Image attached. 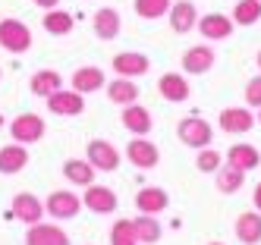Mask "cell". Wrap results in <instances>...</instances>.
I'll list each match as a JSON object with an SVG mask.
<instances>
[{
    "mask_svg": "<svg viewBox=\"0 0 261 245\" xmlns=\"http://www.w3.org/2000/svg\"><path fill=\"white\" fill-rule=\"evenodd\" d=\"M0 47L7 53H25L32 47V29L22 19H0Z\"/></svg>",
    "mask_w": 261,
    "mask_h": 245,
    "instance_id": "6da1fadb",
    "label": "cell"
},
{
    "mask_svg": "<svg viewBox=\"0 0 261 245\" xmlns=\"http://www.w3.org/2000/svg\"><path fill=\"white\" fill-rule=\"evenodd\" d=\"M44 132H47L44 117H38V113H29V110L19 113V117L10 123V135H13V142H19V145H35V142H41Z\"/></svg>",
    "mask_w": 261,
    "mask_h": 245,
    "instance_id": "7a4b0ae2",
    "label": "cell"
},
{
    "mask_svg": "<svg viewBox=\"0 0 261 245\" xmlns=\"http://www.w3.org/2000/svg\"><path fill=\"white\" fill-rule=\"evenodd\" d=\"M79 211H82V198L69 188H57L44 198V214L50 220H72Z\"/></svg>",
    "mask_w": 261,
    "mask_h": 245,
    "instance_id": "3957f363",
    "label": "cell"
},
{
    "mask_svg": "<svg viewBox=\"0 0 261 245\" xmlns=\"http://www.w3.org/2000/svg\"><path fill=\"white\" fill-rule=\"evenodd\" d=\"M176 135H179V142L186 145V148H208L211 145V139H214V129H211V123L208 120H201V117H186V120H179V126H176Z\"/></svg>",
    "mask_w": 261,
    "mask_h": 245,
    "instance_id": "277c9868",
    "label": "cell"
},
{
    "mask_svg": "<svg viewBox=\"0 0 261 245\" xmlns=\"http://www.w3.org/2000/svg\"><path fill=\"white\" fill-rule=\"evenodd\" d=\"M10 217L19 220V223H25V226L41 223L44 220V201L38 195H32V192H16L13 195V204H10Z\"/></svg>",
    "mask_w": 261,
    "mask_h": 245,
    "instance_id": "5b68a950",
    "label": "cell"
},
{
    "mask_svg": "<svg viewBox=\"0 0 261 245\" xmlns=\"http://www.w3.org/2000/svg\"><path fill=\"white\" fill-rule=\"evenodd\" d=\"M44 101H47V110L54 117H79L85 110V94L72 91V88H57V91H50Z\"/></svg>",
    "mask_w": 261,
    "mask_h": 245,
    "instance_id": "8992f818",
    "label": "cell"
},
{
    "mask_svg": "<svg viewBox=\"0 0 261 245\" xmlns=\"http://www.w3.org/2000/svg\"><path fill=\"white\" fill-rule=\"evenodd\" d=\"M85 160L95 170H101V173H114V170L120 167V151L107 139H91L88 148H85Z\"/></svg>",
    "mask_w": 261,
    "mask_h": 245,
    "instance_id": "52a82bcc",
    "label": "cell"
},
{
    "mask_svg": "<svg viewBox=\"0 0 261 245\" xmlns=\"http://www.w3.org/2000/svg\"><path fill=\"white\" fill-rule=\"evenodd\" d=\"M158 94L170 104H182V101L192 98V85L182 72H164L158 79Z\"/></svg>",
    "mask_w": 261,
    "mask_h": 245,
    "instance_id": "ba28073f",
    "label": "cell"
},
{
    "mask_svg": "<svg viewBox=\"0 0 261 245\" xmlns=\"http://www.w3.org/2000/svg\"><path fill=\"white\" fill-rule=\"evenodd\" d=\"M126 157H129V164L139 167V170H154L158 160H161V151H158L154 142H148L145 135H136L133 142L126 145Z\"/></svg>",
    "mask_w": 261,
    "mask_h": 245,
    "instance_id": "9c48e42d",
    "label": "cell"
},
{
    "mask_svg": "<svg viewBox=\"0 0 261 245\" xmlns=\"http://www.w3.org/2000/svg\"><path fill=\"white\" fill-rule=\"evenodd\" d=\"M110 66H114V72L123 75V79H139V75H145L151 69V60L139 50H120L114 60H110Z\"/></svg>",
    "mask_w": 261,
    "mask_h": 245,
    "instance_id": "30bf717a",
    "label": "cell"
},
{
    "mask_svg": "<svg viewBox=\"0 0 261 245\" xmlns=\"http://www.w3.org/2000/svg\"><path fill=\"white\" fill-rule=\"evenodd\" d=\"M82 207H88L91 214H114L117 211V192L107 185H85V195H82Z\"/></svg>",
    "mask_w": 261,
    "mask_h": 245,
    "instance_id": "8fae6325",
    "label": "cell"
},
{
    "mask_svg": "<svg viewBox=\"0 0 261 245\" xmlns=\"http://www.w3.org/2000/svg\"><path fill=\"white\" fill-rule=\"evenodd\" d=\"M217 123H220V129L227 132V135H246V132H252V126H255V117L246 107H223Z\"/></svg>",
    "mask_w": 261,
    "mask_h": 245,
    "instance_id": "7c38bea8",
    "label": "cell"
},
{
    "mask_svg": "<svg viewBox=\"0 0 261 245\" xmlns=\"http://www.w3.org/2000/svg\"><path fill=\"white\" fill-rule=\"evenodd\" d=\"M25 245H72L69 236L63 226L57 223H32L29 226V233H25Z\"/></svg>",
    "mask_w": 261,
    "mask_h": 245,
    "instance_id": "4fadbf2b",
    "label": "cell"
},
{
    "mask_svg": "<svg viewBox=\"0 0 261 245\" xmlns=\"http://www.w3.org/2000/svg\"><path fill=\"white\" fill-rule=\"evenodd\" d=\"M120 123H123V129H126V132H133V135H148V132H151V126H154V120H151V110H148V107H142L139 101L123 107V113H120Z\"/></svg>",
    "mask_w": 261,
    "mask_h": 245,
    "instance_id": "5bb4252c",
    "label": "cell"
},
{
    "mask_svg": "<svg viewBox=\"0 0 261 245\" xmlns=\"http://www.w3.org/2000/svg\"><path fill=\"white\" fill-rule=\"evenodd\" d=\"M29 145H19V142H13V145H4L0 148V176H16V173H22V170L29 167Z\"/></svg>",
    "mask_w": 261,
    "mask_h": 245,
    "instance_id": "9a60e30c",
    "label": "cell"
},
{
    "mask_svg": "<svg viewBox=\"0 0 261 245\" xmlns=\"http://www.w3.org/2000/svg\"><path fill=\"white\" fill-rule=\"evenodd\" d=\"M167 19H170V29L176 35H189L198 22V10L192 0H176V4H170V10H167Z\"/></svg>",
    "mask_w": 261,
    "mask_h": 245,
    "instance_id": "2e32d148",
    "label": "cell"
},
{
    "mask_svg": "<svg viewBox=\"0 0 261 245\" xmlns=\"http://www.w3.org/2000/svg\"><path fill=\"white\" fill-rule=\"evenodd\" d=\"M214 60H217V53L208 44H195L182 53V72L186 75H204V72H211Z\"/></svg>",
    "mask_w": 261,
    "mask_h": 245,
    "instance_id": "e0dca14e",
    "label": "cell"
},
{
    "mask_svg": "<svg viewBox=\"0 0 261 245\" xmlns=\"http://www.w3.org/2000/svg\"><path fill=\"white\" fill-rule=\"evenodd\" d=\"M195 29L201 32V38H208V41H223V38L233 35V19L223 16V13H208L195 22Z\"/></svg>",
    "mask_w": 261,
    "mask_h": 245,
    "instance_id": "ac0fdd59",
    "label": "cell"
},
{
    "mask_svg": "<svg viewBox=\"0 0 261 245\" xmlns=\"http://www.w3.org/2000/svg\"><path fill=\"white\" fill-rule=\"evenodd\" d=\"M72 91H79V94H91V91H101L107 85V75L101 66H79L76 72H72V79H69Z\"/></svg>",
    "mask_w": 261,
    "mask_h": 245,
    "instance_id": "d6986e66",
    "label": "cell"
},
{
    "mask_svg": "<svg viewBox=\"0 0 261 245\" xmlns=\"http://www.w3.org/2000/svg\"><path fill=\"white\" fill-rule=\"evenodd\" d=\"M91 29H95V35L101 41H114L120 35V29H123V19H120V13L114 7H101L95 16H91Z\"/></svg>",
    "mask_w": 261,
    "mask_h": 245,
    "instance_id": "ffe728a7",
    "label": "cell"
},
{
    "mask_svg": "<svg viewBox=\"0 0 261 245\" xmlns=\"http://www.w3.org/2000/svg\"><path fill=\"white\" fill-rule=\"evenodd\" d=\"M136 207L142 214H161V211H167L170 207V195L164 192L161 185H145V188H139V195H136Z\"/></svg>",
    "mask_w": 261,
    "mask_h": 245,
    "instance_id": "44dd1931",
    "label": "cell"
},
{
    "mask_svg": "<svg viewBox=\"0 0 261 245\" xmlns=\"http://www.w3.org/2000/svg\"><path fill=\"white\" fill-rule=\"evenodd\" d=\"M236 239L242 245H258L261 242V214L258 211H242L236 217Z\"/></svg>",
    "mask_w": 261,
    "mask_h": 245,
    "instance_id": "7402d4cb",
    "label": "cell"
},
{
    "mask_svg": "<svg viewBox=\"0 0 261 245\" xmlns=\"http://www.w3.org/2000/svg\"><path fill=\"white\" fill-rule=\"evenodd\" d=\"M104 88H107L110 104L126 107V104H136V101H139V85H136V79H123V75H117V79L107 82Z\"/></svg>",
    "mask_w": 261,
    "mask_h": 245,
    "instance_id": "603a6c76",
    "label": "cell"
},
{
    "mask_svg": "<svg viewBox=\"0 0 261 245\" xmlns=\"http://www.w3.org/2000/svg\"><path fill=\"white\" fill-rule=\"evenodd\" d=\"M227 164L242 170V173H249V170H255L261 164V154H258V148L255 145H246V142H239L227 151Z\"/></svg>",
    "mask_w": 261,
    "mask_h": 245,
    "instance_id": "cb8c5ba5",
    "label": "cell"
},
{
    "mask_svg": "<svg viewBox=\"0 0 261 245\" xmlns=\"http://www.w3.org/2000/svg\"><path fill=\"white\" fill-rule=\"evenodd\" d=\"M57 88H63V75L57 69H38L29 79V91L35 94V98H47V94L57 91Z\"/></svg>",
    "mask_w": 261,
    "mask_h": 245,
    "instance_id": "d4e9b609",
    "label": "cell"
},
{
    "mask_svg": "<svg viewBox=\"0 0 261 245\" xmlns=\"http://www.w3.org/2000/svg\"><path fill=\"white\" fill-rule=\"evenodd\" d=\"M95 173H98V170L95 167H91L88 160H79V157H69L66 164H63V176H66V182L69 185H91V182H95Z\"/></svg>",
    "mask_w": 261,
    "mask_h": 245,
    "instance_id": "484cf974",
    "label": "cell"
},
{
    "mask_svg": "<svg viewBox=\"0 0 261 245\" xmlns=\"http://www.w3.org/2000/svg\"><path fill=\"white\" fill-rule=\"evenodd\" d=\"M133 230H136L139 245H154V242H161V236H164V230H161V223H158L154 214H139V217L133 220Z\"/></svg>",
    "mask_w": 261,
    "mask_h": 245,
    "instance_id": "4316f807",
    "label": "cell"
},
{
    "mask_svg": "<svg viewBox=\"0 0 261 245\" xmlns=\"http://www.w3.org/2000/svg\"><path fill=\"white\" fill-rule=\"evenodd\" d=\"M41 25H44V32L47 35H54V38H63V35H69L72 32V25H76V19H72L66 10H44V19H41Z\"/></svg>",
    "mask_w": 261,
    "mask_h": 245,
    "instance_id": "83f0119b",
    "label": "cell"
},
{
    "mask_svg": "<svg viewBox=\"0 0 261 245\" xmlns=\"http://www.w3.org/2000/svg\"><path fill=\"white\" fill-rule=\"evenodd\" d=\"M214 176H217V188L223 195H233V192H239V188L246 185V173L236 170V167H230V164H223Z\"/></svg>",
    "mask_w": 261,
    "mask_h": 245,
    "instance_id": "f1b7e54d",
    "label": "cell"
},
{
    "mask_svg": "<svg viewBox=\"0 0 261 245\" xmlns=\"http://www.w3.org/2000/svg\"><path fill=\"white\" fill-rule=\"evenodd\" d=\"M233 25H255L261 22V0H239L233 7Z\"/></svg>",
    "mask_w": 261,
    "mask_h": 245,
    "instance_id": "f546056e",
    "label": "cell"
},
{
    "mask_svg": "<svg viewBox=\"0 0 261 245\" xmlns=\"http://www.w3.org/2000/svg\"><path fill=\"white\" fill-rule=\"evenodd\" d=\"M110 245H139L133 220H117L114 226H110Z\"/></svg>",
    "mask_w": 261,
    "mask_h": 245,
    "instance_id": "4dcf8cb0",
    "label": "cell"
},
{
    "mask_svg": "<svg viewBox=\"0 0 261 245\" xmlns=\"http://www.w3.org/2000/svg\"><path fill=\"white\" fill-rule=\"evenodd\" d=\"M170 4L173 0H136V13L142 19H161V16H167Z\"/></svg>",
    "mask_w": 261,
    "mask_h": 245,
    "instance_id": "1f68e13d",
    "label": "cell"
},
{
    "mask_svg": "<svg viewBox=\"0 0 261 245\" xmlns=\"http://www.w3.org/2000/svg\"><path fill=\"white\" fill-rule=\"evenodd\" d=\"M195 167H198V173H217V170L223 167V157L217 154V151H214L211 145H208V148H198Z\"/></svg>",
    "mask_w": 261,
    "mask_h": 245,
    "instance_id": "d6a6232c",
    "label": "cell"
},
{
    "mask_svg": "<svg viewBox=\"0 0 261 245\" xmlns=\"http://www.w3.org/2000/svg\"><path fill=\"white\" fill-rule=\"evenodd\" d=\"M246 104L249 107H261V75L249 79V85H246Z\"/></svg>",
    "mask_w": 261,
    "mask_h": 245,
    "instance_id": "836d02e7",
    "label": "cell"
},
{
    "mask_svg": "<svg viewBox=\"0 0 261 245\" xmlns=\"http://www.w3.org/2000/svg\"><path fill=\"white\" fill-rule=\"evenodd\" d=\"M35 7H41V10H54V7H60V0H32Z\"/></svg>",
    "mask_w": 261,
    "mask_h": 245,
    "instance_id": "e575fe53",
    "label": "cell"
},
{
    "mask_svg": "<svg viewBox=\"0 0 261 245\" xmlns=\"http://www.w3.org/2000/svg\"><path fill=\"white\" fill-rule=\"evenodd\" d=\"M252 204L258 207V211H261V182L255 185V192H252Z\"/></svg>",
    "mask_w": 261,
    "mask_h": 245,
    "instance_id": "d590c367",
    "label": "cell"
},
{
    "mask_svg": "<svg viewBox=\"0 0 261 245\" xmlns=\"http://www.w3.org/2000/svg\"><path fill=\"white\" fill-rule=\"evenodd\" d=\"M258 69H261V50H258Z\"/></svg>",
    "mask_w": 261,
    "mask_h": 245,
    "instance_id": "8d00e7d4",
    "label": "cell"
},
{
    "mask_svg": "<svg viewBox=\"0 0 261 245\" xmlns=\"http://www.w3.org/2000/svg\"><path fill=\"white\" fill-rule=\"evenodd\" d=\"M258 123H261V107H258Z\"/></svg>",
    "mask_w": 261,
    "mask_h": 245,
    "instance_id": "74e56055",
    "label": "cell"
},
{
    "mask_svg": "<svg viewBox=\"0 0 261 245\" xmlns=\"http://www.w3.org/2000/svg\"><path fill=\"white\" fill-rule=\"evenodd\" d=\"M208 245H223V242H208Z\"/></svg>",
    "mask_w": 261,
    "mask_h": 245,
    "instance_id": "f35d334b",
    "label": "cell"
}]
</instances>
